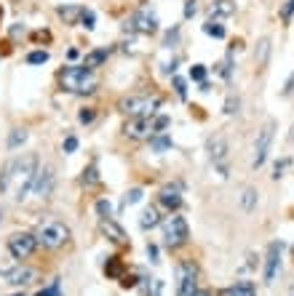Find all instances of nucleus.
I'll return each mask as SVG.
<instances>
[{"mask_svg":"<svg viewBox=\"0 0 294 296\" xmlns=\"http://www.w3.org/2000/svg\"><path fill=\"white\" fill-rule=\"evenodd\" d=\"M187 238H190V227H187L185 216L171 214L166 222H163V243H166L168 248H179V246H185Z\"/></svg>","mask_w":294,"mask_h":296,"instance_id":"5","label":"nucleus"},{"mask_svg":"<svg viewBox=\"0 0 294 296\" xmlns=\"http://www.w3.org/2000/svg\"><path fill=\"white\" fill-rule=\"evenodd\" d=\"M78 149V139L75 136H67V139H64V152H75Z\"/></svg>","mask_w":294,"mask_h":296,"instance_id":"41","label":"nucleus"},{"mask_svg":"<svg viewBox=\"0 0 294 296\" xmlns=\"http://www.w3.org/2000/svg\"><path fill=\"white\" fill-rule=\"evenodd\" d=\"M150 144H153L155 152H166V149H171V136L168 134H153L150 136Z\"/></svg>","mask_w":294,"mask_h":296,"instance_id":"25","label":"nucleus"},{"mask_svg":"<svg viewBox=\"0 0 294 296\" xmlns=\"http://www.w3.org/2000/svg\"><path fill=\"white\" fill-rule=\"evenodd\" d=\"M292 88H294V75L289 77V83H286V88H284V94H292Z\"/></svg>","mask_w":294,"mask_h":296,"instance_id":"45","label":"nucleus"},{"mask_svg":"<svg viewBox=\"0 0 294 296\" xmlns=\"http://www.w3.org/2000/svg\"><path fill=\"white\" fill-rule=\"evenodd\" d=\"M35 238L41 246L51 248V251H56V248H62L64 243L70 240V227L64 224V222H43L41 227H38Z\"/></svg>","mask_w":294,"mask_h":296,"instance_id":"3","label":"nucleus"},{"mask_svg":"<svg viewBox=\"0 0 294 296\" xmlns=\"http://www.w3.org/2000/svg\"><path fill=\"white\" fill-rule=\"evenodd\" d=\"M281 251H284V246L281 243H270V248H267V259H265V283H273L281 269Z\"/></svg>","mask_w":294,"mask_h":296,"instance_id":"13","label":"nucleus"},{"mask_svg":"<svg viewBox=\"0 0 294 296\" xmlns=\"http://www.w3.org/2000/svg\"><path fill=\"white\" fill-rule=\"evenodd\" d=\"M14 296H24V294H14Z\"/></svg>","mask_w":294,"mask_h":296,"instance_id":"47","label":"nucleus"},{"mask_svg":"<svg viewBox=\"0 0 294 296\" xmlns=\"http://www.w3.org/2000/svg\"><path fill=\"white\" fill-rule=\"evenodd\" d=\"M238 107H241V99L238 96H227L225 99V115H235V112H238Z\"/></svg>","mask_w":294,"mask_h":296,"instance_id":"31","label":"nucleus"},{"mask_svg":"<svg viewBox=\"0 0 294 296\" xmlns=\"http://www.w3.org/2000/svg\"><path fill=\"white\" fill-rule=\"evenodd\" d=\"M126 30L142 32V35H153V32L158 30V19L153 14H147V11H136V14L126 22Z\"/></svg>","mask_w":294,"mask_h":296,"instance_id":"12","label":"nucleus"},{"mask_svg":"<svg viewBox=\"0 0 294 296\" xmlns=\"http://www.w3.org/2000/svg\"><path fill=\"white\" fill-rule=\"evenodd\" d=\"M94 22H96L94 11L83 8V14H81V24H83V27H86V30H94Z\"/></svg>","mask_w":294,"mask_h":296,"instance_id":"35","label":"nucleus"},{"mask_svg":"<svg viewBox=\"0 0 294 296\" xmlns=\"http://www.w3.org/2000/svg\"><path fill=\"white\" fill-rule=\"evenodd\" d=\"M158 107H161V99L158 96H147V94H134V96H126L121 102L123 112L134 115V117H153Z\"/></svg>","mask_w":294,"mask_h":296,"instance_id":"4","label":"nucleus"},{"mask_svg":"<svg viewBox=\"0 0 294 296\" xmlns=\"http://www.w3.org/2000/svg\"><path fill=\"white\" fill-rule=\"evenodd\" d=\"M292 14H294V3H292V0H289V3L284 5V19H289Z\"/></svg>","mask_w":294,"mask_h":296,"instance_id":"44","label":"nucleus"},{"mask_svg":"<svg viewBox=\"0 0 294 296\" xmlns=\"http://www.w3.org/2000/svg\"><path fill=\"white\" fill-rule=\"evenodd\" d=\"M292 3H294V0H292Z\"/></svg>","mask_w":294,"mask_h":296,"instance_id":"49","label":"nucleus"},{"mask_svg":"<svg viewBox=\"0 0 294 296\" xmlns=\"http://www.w3.org/2000/svg\"><path fill=\"white\" fill-rule=\"evenodd\" d=\"M38 296H62V291H59V278L51 280L48 288H43V291H38Z\"/></svg>","mask_w":294,"mask_h":296,"instance_id":"36","label":"nucleus"},{"mask_svg":"<svg viewBox=\"0 0 294 296\" xmlns=\"http://www.w3.org/2000/svg\"><path fill=\"white\" fill-rule=\"evenodd\" d=\"M96 214H99V219H102V216H113V203L104 200V197H102V200H96Z\"/></svg>","mask_w":294,"mask_h":296,"instance_id":"33","label":"nucleus"},{"mask_svg":"<svg viewBox=\"0 0 294 296\" xmlns=\"http://www.w3.org/2000/svg\"><path fill=\"white\" fill-rule=\"evenodd\" d=\"M219 296H257V291H254V283L252 280H238L230 288H222Z\"/></svg>","mask_w":294,"mask_h":296,"instance_id":"18","label":"nucleus"},{"mask_svg":"<svg viewBox=\"0 0 294 296\" xmlns=\"http://www.w3.org/2000/svg\"><path fill=\"white\" fill-rule=\"evenodd\" d=\"M158 224H161L158 208H155V206H147L145 214H142V219H139V227H142V229H153V227H158Z\"/></svg>","mask_w":294,"mask_h":296,"instance_id":"22","label":"nucleus"},{"mask_svg":"<svg viewBox=\"0 0 294 296\" xmlns=\"http://www.w3.org/2000/svg\"><path fill=\"white\" fill-rule=\"evenodd\" d=\"M142 195H145V192H142L139 187L128 189V192H126V197H123V206H134V203H139V200H142Z\"/></svg>","mask_w":294,"mask_h":296,"instance_id":"30","label":"nucleus"},{"mask_svg":"<svg viewBox=\"0 0 294 296\" xmlns=\"http://www.w3.org/2000/svg\"><path fill=\"white\" fill-rule=\"evenodd\" d=\"M59 83L64 91L70 94H91L96 88V77L94 70H86L83 64H73V67H64L59 72Z\"/></svg>","mask_w":294,"mask_h":296,"instance_id":"1","label":"nucleus"},{"mask_svg":"<svg viewBox=\"0 0 294 296\" xmlns=\"http://www.w3.org/2000/svg\"><path fill=\"white\" fill-rule=\"evenodd\" d=\"M102 62H107V48H96V51H91V54H86V59H83V67L94 70V67H99Z\"/></svg>","mask_w":294,"mask_h":296,"instance_id":"23","label":"nucleus"},{"mask_svg":"<svg viewBox=\"0 0 294 296\" xmlns=\"http://www.w3.org/2000/svg\"><path fill=\"white\" fill-rule=\"evenodd\" d=\"M94 117H96V112H94L91 107H86V110H81V112H78V120H81V123H86V126H88L91 120H94Z\"/></svg>","mask_w":294,"mask_h":296,"instance_id":"39","label":"nucleus"},{"mask_svg":"<svg viewBox=\"0 0 294 296\" xmlns=\"http://www.w3.org/2000/svg\"><path fill=\"white\" fill-rule=\"evenodd\" d=\"M190 80H198V83L206 80V67L204 64H193L190 67Z\"/></svg>","mask_w":294,"mask_h":296,"instance_id":"34","label":"nucleus"},{"mask_svg":"<svg viewBox=\"0 0 294 296\" xmlns=\"http://www.w3.org/2000/svg\"><path fill=\"white\" fill-rule=\"evenodd\" d=\"M35 248H38V238L30 232H14L8 238V251L14 259H27V256L35 254Z\"/></svg>","mask_w":294,"mask_h":296,"instance_id":"8","label":"nucleus"},{"mask_svg":"<svg viewBox=\"0 0 294 296\" xmlns=\"http://www.w3.org/2000/svg\"><path fill=\"white\" fill-rule=\"evenodd\" d=\"M96 182H99V171H96V166L91 163V166L83 171V184H88V187H91V184H96Z\"/></svg>","mask_w":294,"mask_h":296,"instance_id":"29","label":"nucleus"},{"mask_svg":"<svg viewBox=\"0 0 294 296\" xmlns=\"http://www.w3.org/2000/svg\"><path fill=\"white\" fill-rule=\"evenodd\" d=\"M204 32H206V35H211V37H219V40L225 37V27H222L219 22H214V19H209V22L204 24Z\"/></svg>","mask_w":294,"mask_h":296,"instance_id":"27","label":"nucleus"},{"mask_svg":"<svg viewBox=\"0 0 294 296\" xmlns=\"http://www.w3.org/2000/svg\"><path fill=\"white\" fill-rule=\"evenodd\" d=\"M211 14L214 16H233L235 14V3H233V0H214Z\"/></svg>","mask_w":294,"mask_h":296,"instance_id":"24","label":"nucleus"},{"mask_svg":"<svg viewBox=\"0 0 294 296\" xmlns=\"http://www.w3.org/2000/svg\"><path fill=\"white\" fill-rule=\"evenodd\" d=\"M104 272H107V278H121V272H123L121 259H118V256H113V259L104 264Z\"/></svg>","mask_w":294,"mask_h":296,"instance_id":"28","label":"nucleus"},{"mask_svg":"<svg viewBox=\"0 0 294 296\" xmlns=\"http://www.w3.org/2000/svg\"><path fill=\"white\" fill-rule=\"evenodd\" d=\"M257 195H259V192H257L254 187H244V192H241V211H244V214H252L254 208H257V200H259Z\"/></svg>","mask_w":294,"mask_h":296,"instance_id":"20","label":"nucleus"},{"mask_svg":"<svg viewBox=\"0 0 294 296\" xmlns=\"http://www.w3.org/2000/svg\"><path fill=\"white\" fill-rule=\"evenodd\" d=\"M99 227H102V232L107 235V240H113V243H126L128 238H126V232H123V227L118 224V222H113L110 216H102V222H99Z\"/></svg>","mask_w":294,"mask_h":296,"instance_id":"15","label":"nucleus"},{"mask_svg":"<svg viewBox=\"0 0 294 296\" xmlns=\"http://www.w3.org/2000/svg\"><path fill=\"white\" fill-rule=\"evenodd\" d=\"M147 256H150V261H158V246L150 243V246H147Z\"/></svg>","mask_w":294,"mask_h":296,"instance_id":"43","label":"nucleus"},{"mask_svg":"<svg viewBox=\"0 0 294 296\" xmlns=\"http://www.w3.org/2000/svg\"><path fill=\"white\" fill-rule=\"evenodd\" d=\"M174 88H176V94H179L182 99L187 96V88H185V80H182V77H174Z\"/></svg>","mask_w":294,"mask_h":296,"instance_id":"40","label":"nucleus"},{"mask_svg":"<svg viewBox=\"0 0 294 296\" xmlns=\"http://www.w3.org/2000/svg\"><path fill=\"white\" fill-rule=\"evenodd\" d=\"M273 136H276V120H265V126L259 128L257 142H254V157H252V168H259L267 160V152H270Z\"/></svg>","mask_w":294,"mask_h":296,"instance_id":"6","label":"nucleus"},{"mask_svg":"<svg viewBox=\"0 0 294 296\" xmlns=\"http://www.w3.org/2000/svg\"><path fill=\"white\" fill-rule=\"evenodd\" d=\"M14 168H16V160H8L3 168H0V195H5L11 189V179H14Z\"/></svg>","mask_w":294,"mask_h":296,"instance_id":"21","label":"nucleus"},{"mask_svg":"<svg viewBox=\"0 0 294 296\" xmlns=\"http://www.w3.org/2000/svg\"><path fill=\"white\" fill-rule=\"evenodd\" d=\"M195 11H198V0H185V11H182V16H185V19H193Z\"/></svg>","mask_w":294,"mask_h":296,"instance_id":"37","label":"nucleus"},{"mask_svg":"<svg viewBox=\"0 0 294 296\" xmlns=\"http://www.w3.org/2000/svg\"><path fill=\"white\" fill-rule=\"evenodd\" d=\"M176 296H193L198 291V272L193 264H179L176 267Z\"/></svg>","mask_w":294,"mask_h":296,"instance_id":"10","label":"nucleus"},{"mask_svg":"<svg viewBox=\"0 0 294 296\" xmlns=\"http://www.w3.org/2000/svg\"><path fill=\"white\" fill-rule=\"evenodd\" d=\"M35 174H38V155L35 152H30V155H24L22 160H16L11 184H14V197L19 203H22L24 197H27V192L32 189V184H35Z\"/></svg>","mask_w":294,"mask_h":296,"instance_id":"2","label":"nucleus"},{"mask_svg":"<svg viewBox=\"0 0 294 296\" xmlns=\"http://www.w3.org/2000/svg\"><path fill=\"white\" fill-rule=\"evenodd\" d=\"M24 142H27V128H14L8 134V149H19Z\"/></svg>","mask_w":294,"mask_h":296,"instance_id":"26","label":"nucleus"},{"mask_svg":"<svg viewBox=\"0 0 294 296\" xmlns=\"http://www.w3.org/2000/svg\"><path fill=\"white\" fill-rule=\"evenodd\" d=\"M0 219H3V211H0Z\"/></svg>","mask_w":294,"mask_h":296,"instance_id":"48","label":"nucleus"},{"mask_svg":"<svg viewBox=\"0 0 294 296\" xmlns=\"http://www.w3.org/2000/svg\"><path fill=\"white\" fill-rule=\"evenodd\" d=\"M161 203L168 208V211H176V208L182 206V195H179V187H174V184H166V187L161 189Z\"/></svg>","mask_w":294,"mask_h":296,"instance_id":"16","label":"nucleus"},{"mask_svg":"<svg viewBox=\"0 0 294 296\" xmlns=\"http://www.w3.org/2000/svg\"><path fill=\"white\" fill-rule=\"evenodd\" d=\"M48 62V51H32L27 54V64H45Z\"/></svg>","mask_w":294,"mask_h":296,"instance_id":"32","label":"nucleus"},{"mask_svg":"<svg viewBox=\"0 0 294 296\" xmlns=\"http://www.w3.org/2000/svg\"><path fill=\"white\" fill-rule=\"evenodd\" d=\"M206 149H209V157H211V163H214V168L219 171V176L222 179H227L230 176V168H227V142L222 139V136H211V139L206 142Z\"/></svg>","mask_w":294,"mask_h":296,"instance_id":"7","label":"nucleus"},{"mask_svg":"<svg viewBox=\"0 0 294 296\" xmlns=\"http://www.w3.org/2000/svg\"><path fill=\"white\" fill-rule=\"evenodd\" d=\"M54 187H56V171H54V166H43V168H38V174H35V184H32L35 195L41 197V200H48V197L54 195Z\"/></svg>","mask_w":294,"mask_h":296,"instance_id":"9","label":"nucleus"},{"mask_svg":"<svg viewBox=\"0 0 294 296\" xmlns=\"http://www.w3.org/2000/svg\"><path fill=\"white\" fill-rule=\"evenodd\" d=\"M193 296H211V294H209V291H195Z\"/></svg>","mask_w":294,"mask_h":296,"instance_id":"46","label":"nucleus"},{"mask_svg":"<svg viewBox=\"0 0 294 296\" xmlns=\"http://www.w3.org/2000/svg\"><path fill=\"white\" fill-rule=\"evenodd\" d=\"M153 134H155L153 117H134V120L126 126V136H131V139H150Z\"/></svg>","mask_w":294,"mask_h":296,"instance_id":"14","label":"nucleus"},{"mask_svg":"<svg viewBox=\"0 0 294 296\" xmlns=\"http://www.w3.org/2000/svg\"><path fill=\"white\" fill-rule=\"evenodd\" d=\"M81 14H83L81 5H73V3L59 5V19H62L64 24H78V22H81Z\"/></svg>","mask_w":294,"mask_h":296,"instance_id":"19","label":"nucleus"},{"mask_svg":"<svg viewBox=\"0 0 294 296\" xmlns=\"http://www.w3.org/2000/svg\"><path fill=\"white\" fill-rule=\"evenodd\" d=\"M176 37H179V27H171V30L166 32V40H163V45H166V48H174Z\"/></svg>","mask_w":294,"mask_h":296,"instance_id":"38","label":"nucleus"},{"mask_svg":"<svg viewBox=\"0 0 294 296\" xmlns=\"http://www.w3.org/2000/svg\"><path fill=\"white\" fill-rule=\"evenodd\" d=\"M0 275H3V283H8V286H30V283L38 280V272L30 267H14V269H0Z\"/></svg>","mask_w":294,"mask_h":296,"instance_id":"11","label":"nucleus"},{"mask_svg":"<svg viewBox=\"0 0 294 296\" xmlns=\"http://www.w3.org/2000/svg\"><path fill=\"white\" fill-rule=\"evenodd\" d=\"M121 286H123V288H134V286H136V278H134V275H126V278L121 280Z\"/></svg>","mask_w":294,"mask_h":296,"instance_id":"42","label":"nucleus"},{"mask_svg":"<svg viewBox=\"0 0 294 296\" xmlns=\"http://www.w3.org/2000/svg\"><path fill=\"white\" fill-rule=\"evenodd\" d=\"M267 59H270V37H259L257 48H254V64H257V70L267 67Z\"/></svg>","mask_w":294,"mask_h":296,"instance_id":"17","label":"nucleus"}]
</instances>
